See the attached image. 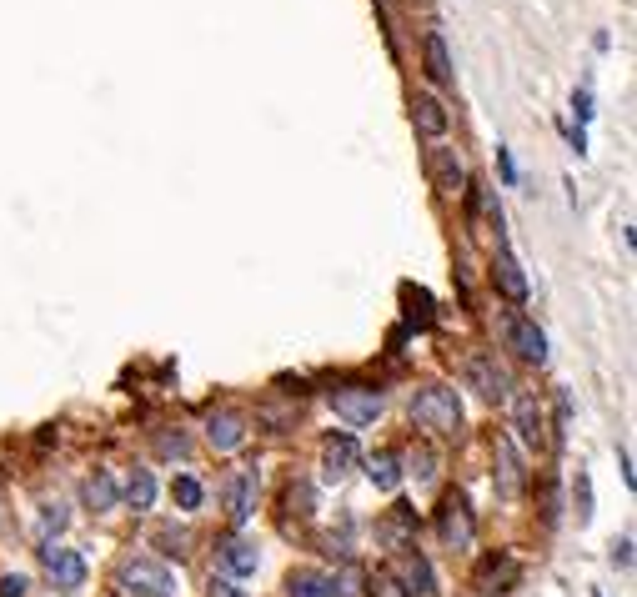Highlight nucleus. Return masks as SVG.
Masks as SVG:
<instances>
[{
	"label": "nucleus",
	"instance_id": "obj_34",
	"mask_svg": "<svg viewBox=\"0 0 637 597\" xmlns=\"http://www.w3.org/2000/svg\"><path fill=\"white\" fill-rule=\"evenodd\" d=\"M156 537L166 542V552H181V547H186V532H176V527H161Z\"/></svg>",
	"mask_w": 637,
	"mask_h": 597
},
{
	"label": "nucleus",
	"instance_id": "obj_20",
	"mask_svg": "<svg viewBox=\"0 0 637 597\" xmlns=\"http://www.w3.org/2000/svg\"><path fill=\"white\" fill-rule=\"evenodd\" d=\"M286 597H332V577L311 572V567H296L286 577Z\"/></svg>",
	"mask_w": 637,
	"mask_h": 597
},
{
	"label": "nucleus",
	"instance_id": "obj_12",
	"mask_svg": "<svg viewBox=\"0 0 637 597\" xmlns=\"http://www.w3.org/2000/svg\"><path fill=\"white\" fill-rule=\"evenodd\" d=\"M352 467H357V437L352 432H332L322 442V472H327V482H342Z\"/></svg>",
	"mask_w": 637,
	"mask_h": 597
},
{
	"label": "nucleus",
	"instance_id": "obj_15",
	"mask_svg": "<svg viewBox=\"0 0 637 597\" xmlns=\"http://www.w3.org/2000/svg\"><path fill=\"white\" fill-rule=\"evenodd\" d=\"M206 442H211L216 452H236V447L246 442V422H241L236 412H216V417L206 422Z\"/></svg>",
	"mask_w": 637,
	"mask_h": 597
},
{
	"label": "nucleus",
	"instance_id": "obj_27",
	"mask_svg": "<svg viewBox=\"0 0 637 597\" xmlns=\"http://www.w3.org/2000/svg\"><path fill=\"white\" fill-rule=\"evenodd\" d=\"M367 597H407V587L397 582V572H372L367 577Z\"/></svg>",
	"mask_w": 637,
	"mask_h": 597
},
{
	"label": "nucleus",
	"instance_id": "obj_37",
	"mask_svg": "<svg viewBox=\"0 0 637 597\" xmlns=\"http://www.w3.org/2000/svg\"><path fill=\"white\" fill-rule=\"evenodd\" d=\"M206 597H241V592H236V587H231L226 577H211V587H206Z\"/></svg>",
	"mask_w": 637,
	"mask_h": 597
},
{
	"label": "nucleus",
	"instance_id": "obj_25",
	"mask_svg": "<svg viewBox=\"0 0 637 597\" xmlns=\"http://www.w3.org/2000/svg\"><path fill=\"white\" fill-rule=\"evenodd\" d=\"M407 477H417V487H427L437 477V452L432 447H412L407 452Z\"/></svg>",
	"mask_w": 637,
	"mask_h": 597
},
{
	"label": "nucleus",
	"instance_id": "obj_7",
	"mask_svg": "<svg viewBox=\"0 0 637 597\" xmlns=\"http://www.w3.org/2000/svg\"><path fill=\"white\" fill-rule=\"evenodd\" d=\"M517 577H522V567H517V557H512V552H492V557H482V562H477V572H472L477 592H487V597L512 592V587H517Z\"/></svg>",
	"mask_w": 637,
	"mask_h": 597
},
{
	"label": "nucleus",
	"instance_id": "obj_11",
	"mask_svg": "<svg viewBox=\"0 0 637 597\" xmlns=\"http://www.w3.org/2000/svg\"><path fill=\"white\" fill-rule=\"evenodd\" d=\"M512 427H517V437H522L527 447H542V442H547L542 402H537L532 392H517V397H512Z\"/></svg>",
	"mask_w": 637,
	"mask_h": 597
},
{
	"label": "nucleus",
	"instance_id": "obj_18",
	"mask_svg": "<svg viewBox=\"0 0 637 597\" xmlns=\"http://www.w3.org/2000/svg\"><path fill=\"white\" fill-rule=\"evenodd\" d=\"M492 276H497V286H502V296H507L512 307H522V302H527V276H522V266L512 261V251H502V256H497Z\"/></svg>",
	"mask_w": 637,
	"mask_h": 597
},
{
	"label": "nucleus",
	"instance_id": "obj_24",
	"mask_svg": "<svg viewBox=\"0 0 637 597\" xmlns=\"http://www.w3.org/2000/svg\"><path fill=\"white\" fill-rule=\"evenodd\" d=\"M126 502H131L136 512H146V507L156 502V477H151L146 467H136V472H131V482H126Z\"/></svg>",
	"mask_w": 637,
	"mask_h": 597
},
{
	"label": "nucleus",
	"instance_id": "obj_29",
	"mask_svg": "<svg viewBox=\"0 0 637 597\" xmlns=\"http://www.w3.org/2000/svg\"><path fill=\"white\" fill-rule=\"evenodd\" d=\"M286 507L306 517V512H311V487H306V482H291V487H286Z\"/></svg>",
	"mask_w": 637,
	"mask_h": 597
},
{
	"label": "nucleus",
	"instance_id": "obj_1",
	"mask_svg": "<svg viewBox=\"0 0 637 597\" xmlns=\"http://www.w3.org/2000/svg\"><path fill=\"white\" fill-rule=\"evenodd\" d=\"M412 422L427 427V432H437V437H457L462 432V402H457V392L442 387V382H427L412 397Z\"/></svg>",
	"mask_w": 637,
	"mask_h": 597
},
{
	"label": "nucleus",
	"instance_id": "obj_3",
	"mask_svg": "<svg viewBox=\"0 0 637 597\" xmlns=\"http://www.w3.org/2000/svg\"><path fill=\"white\" fill-rule=\"evenodd\" d=\"M437 537L447 547H472L477 542V517H472V502L462 492H447L442 507H437Z\"/></svg>",
	"mask_w": 637,
	"mask_h": 597
},
{
	"label": "nucleus",
	"instance_id": "obj_35",
	"mask_svg": "<svg viewBox=\"0 0 637 597\" xmlns=\"http://www.w3.org/2000/svg\"><path fill=\"white\" fill-rule=\"evenodd\" d=\"M612 562H617V567H632V537L612 542Z\"/></svg>",
	"mask_w": 637,
	"mask_h": 597
},
{
	"label": "nucleus",
	"instance_id": "obj_4",
	"mask_svg": "<svg viewBox=\"0 0 637 597\" xmlns=\"http://www.w3.org/2000/svg\"><path fill=\"white\" fill-rule=\"evenodd\" d=\"M332 407H337V417L347 427H372L377 412H382V392L367 387V382H352V387H337L332 392Z\"/></svg>",
	"mask_w": 637,
	"mask_h": 597
},
{
	"label": "nucleus",
	"instance_id": "obj_26",
	"mask_svg": "<svg viewBox=\"0 0 637 597\" xmlns=\"http://www.w3.org/2000/svg\"><path fill=\"white\" fill-rule=\"evenodd\" d=\"M171 497H176V507H181V512H191V507H201V482L181 472V477L171 482Z\"/></svg>",
	"mask_w": 637,
	"mask_h": 597
},
{
	"label": "nucleus",
	"instance_id": "obj_5",
	"mask_svg": "<svg viewBox=\"0 0 637 597\" xmlns=\"http://www.w3.org/2000/svg\"><path fill=\"white\" fill-rule=\"evenodd\" d=\"M502 337H507V347H512L522 362H532V367L547 362V337H542V327H532L522 312H507V317H502Z\"/></svg>",
	"mask_w": 637,
	"mask_h": 597
},
{
	"label": "nucleus",
	"instance_id": "obj_23",
	"mask_svg": "<svg viewBox=\"0 0 637 597\" xmlns=\"http://www.w3.org/2000/svg\"><path fill=\"white\" fill-rule=\"evenodd\" d=\"M367 477H372V487H377V492H397V482H402L397 457H392V452H377V457L367 462Z\"/></svg>",
	"mask_w": 637,
	"mask_h": 597
},
{
	"label": "nucleus",
	"instance_id": "obj_33",
	"mask_svg": "<svg viewBox=\"0 0 637 597\" xmlns=\"http://www.w3.org/2000/svg\"><path fill=\"white\" fill-rule=\"evenodd\" d=\"M592 517V492H587V477H577V522Z\"/></svg>",
	"mask_w": 637,
	"mask_h": 597
},
{
	"label": "nucleus",
	"instance_id": "obj_13",
	"mask_svg": "<svg viewBox=\"0 0 637 597\" xmlns=\"http://www.w3.org/2000/svg\"><path fill=\"white\" fill-rule=\"evenodd\" d=\"M412 126H417V136L442 141V136H447V106H442L437 96L417 91V96H412Z\"/></svg>",
	"mask_w": 637,
	"mask_h": 597
},
{
	"label": "nucleus",
	"instance_id": "obj_10",
	"mask_svg": "<svg viewBox=\"0 0 637 597\" xmlns=\"http://www.w3.org/2000/svg\"><path fill=\"white\" fill-rule=\"evenodd\" d=\"M467 382H472L487 402H502V397L512 392L507 372H502V367H497V357H487V352H472V357H467Z\"/></svg>",
	"mask_w": 637,
	"mask_h": 597
},
{
	"label": "nucleus",
	"instance_id": "obj_28",
	"mask_svg": "<svg viewBox=\"0 0 637 597\" xmlns=\"http://www.w3.org/2000/svg\"><path fill=\"white\" fill-rule=\"evenodd\" d=\"M156 452H161V457H186V452H191V437H186L181 427H176V432H156Z\"/></svg>",
	"mask_w": 637,
	"mask_h": 597
},
{
	"label": "nucleus",
	"instance_id": "obj_8",
	"mask_svg": "<svg viewBox=\"0 0 637 597\" xmlns=\"http://www.w3.org/2000/svg\"><path fill=\"white\" fill-rule=\"evenodd\" d=\"M377 542H382L392 557L412 552V547H417V512H412V507H392V512L377 522Z\"/></svg>",
	"mask_w": 637,
	"mask_h": 597
},
{
	"label": "nucleus",
	"instance_id": "obj_17",
	"mask_svg": "<svg viewBox=\"0 0 637 597\" xmlns=\"http://www.w3.org/2000/svg\"><path fill=\"white\" fill-rule=\"evenodd\" d=\"M522 457H517V447L507 442V437H497V487L507 492V497H517L522 492Z\"/></svg>",
	"mask_w": 637,
	"mask_h": 597
},
{
	"label": "nucleus",
	"instance_id": "obj_30",
	"mask_svg": "<svg viewBox=\"0 0 637 597\" xmlns=\"http://www.w3.org/2000/svg\"><path fill=\"white\" fill-rule=\"evenodd\" d=\"M61 527H66V507H61V502H51V507L41 512V532L51 537V532H61Z\"/></svg>",
	"mask_w": 637,
	"mask_h": 597
},
{
	"label": "nucleus",
	"instance_id": "obj_36",
	"mask_svg": "<svg viewBox=\"0 0 637 597\" xmlns=\"http://www.w3.org/2000/svg\"><path fill=\"white\" fill-rule=\"evenodd\" d=\"M572 111H577V121H592V96L577 91V96H572Z\"/></svg>",
	"mask_w": 637,
	"mask_h": 597
},
{
	"label": "nucleus",
	"instance_id": "obj_2",
	"mask_svg": "<svg viewBox=\"0 0 637 597\" xmlns=\"http://www.w3.org/2000/svg\"><path fill=\"white\" fill-rule=\"evenodd\" d=\"M116 582H121V592H131V597H171V592H176L171 567L156 562V557H126L121 572H116Z\"/></svg>",
	"mask_w": 637,
	"mask_h": 597
},
{
	"label": "nucleus",
	"instance_id": "obj_19",
	"mask_svg": "<svg viewBox=\"0 0 637 597\" xmlns=\"http://www.w3.org/2000/svg\"><path fill=\"white\" fill-rule=\"evenodd\" d=\"M221 562H226V572H236V577H251L256 572V542H246V537H231V542H221Z\"/></svg>",
	"mask_w": 637,
	"mask_h": 597
},
{
	"label": "nucleus",
	"instance_id": "obj_22",
	"mask_svg": "<svg viewBox=\"0 0 637 597\" xmlns=\"http://www.w3.org/2000/svg\"><path fill=\"white\" fill-rule=\"evenodd\" d=\"M397 582L407 587V597H412V592H432V567H427V557L402 552V577H397Z\"/></svg>",
	"mask_w": 637,
	"mask_h": 597
},
{
	"label": "nucleus",
	"instance_id": "obj_32",
	"mask_svg": "<svg viewBox=\"0 0 637 597\" xmlns=\"http://www.w3.org/2000/svg\"><path fill=\"white\" fill-rule=\"evenodd\" d=\"M497 166H502V181H507V186H517V161H512V151H507V146H497Z\"/></svg>",
	"mask_w": 637,
	"mask_h": 597
},
{
	"label": "nucleus",
	"instance_id": "obj_16",
	"mask_svg": "<svg viewBox=\"0 0 637 597\" xmlns=\"http://www.w3.org/2000/svg\"><path fill=\"white\" fill-rule=\"evenodd\" d=\"M422 56H427V76H432L437 86H447V81L457 76V66H452V51H447L442 31H427V36H422Z\"/></svg>",
	"mask_w": 637,
	"mask_h": 597
},
{
	"label": "nucleus",
	"instance_id": "obj_9",
	"mask_svg": "<svg viewBox=\"0 0 637 597\" xmlns=\"http://www.w3.org/2000/svg\"><path fill=\"white\" fill-rule=\"evenodd\" d=\"M427 176L437 191H467V166L452 146H427Z\"/></svg>",
	"mask_w": 637,
	"mask_h": 597
},
{
	"label": "nucleus",
	"instance_id": "obj_21",
	"mask_svg": "<svg viewBox=\"0 0 637 597\" xmlns=\"http://www.w3.org/2000/svg\"><path fill=\"white\" fill-rule=\"evenodd\" d=\"M86 507L91 512H111L116 507V477L111 472H91L86 477Z\"/></svg>",
	"mask_w": 637,
	"mask_h": 597
},
{
	"label": "nucleus",
	"instance_id": "obj_31",
	"mask_svg": "<svg viewBox=\"0 0 637 597\" xmlns=\"http://www.w3.org/2000/svg\"><path fill=\"white\" fill-rule=\"evenodd\" d=\"M31 592V582L21 577V572H11V577H0V597H26Z\"/></svg>",
	"mask_w": 637,
	"mask_h": 597
},
{
	"label": "nucleus",
	"instance_id": "obj_6",
	"mask_svg": "<svg viewBox=\"0 0 637 597\" xmlns=\"http://www.w3.org/2000/svg\"><path fill=\"white\" fill-rule=\"evenodd\" d=\"M41 567L61 592H81L86 587V557L76 547H41Z\"/></svg>",
	"mask_w": 637,
	"mask_h": 597
},
{
	"label": "nucleus",
	"instance_id": "obj_14",
	"mask_svg": "<svg viewBox=\"0 0 637 597\" xmlns=\"http://www.w3.org/2000/svg\"><path fill=\"white\" fill-rule=\"evenodd\" d=\"M226 507H231V522H246L251 517V507H256V472L251 467H241V472L226 477Z\"/></svg>",
	"mask_w": 637,
	"mask_h": 597
}]
</instances>
